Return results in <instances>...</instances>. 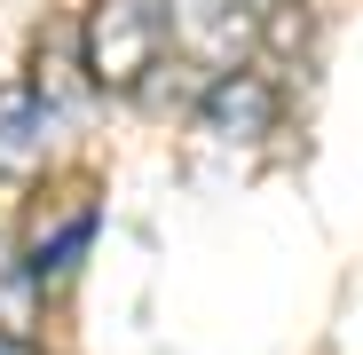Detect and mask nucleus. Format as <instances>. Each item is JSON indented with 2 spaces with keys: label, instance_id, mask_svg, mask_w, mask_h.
<instances>
[{
  "label": "nucleus",
  "instance_id": "nucleus-1",
  "mask_svg": "<svg viewBox=\"0 0 363 355\" xmlns=\"http://www.w3.org/2000/svg\"><path fill=\"white\" fill-rule=\"evenodd\" d=\"M166 55V0H87L79 16V72L87 87L135 95Z\"/></svg>",
  "mask_w": 363,
  "mask_h": 355
},
{
  "label": "nucleus",
  "instance_id": "nucleus-2",
  "mask_svg": "<svg viewBox=\"0 0 363 355\" xmlns=\"http://www.w3.org/2000/svg\"><path fill=\"white\" fill-rule=\"evenodd\" d=\"M261 24H269V0H166V40L198 72L245 64L261 47Z\"/></svg>",
  "mask_w": 363,
  "mask_h": 355
},
{
  "label": "nucleus",
  "instance_id": "nucleus-3",
  "mask_svg": "<svg viewBox=\"0 0 363 355\" xmlns=\"http://www.w3.org/2000/svg\"><path fill=\"white\" fill-rule=\"evenodd\" d=\"M277 118H284V87L253 64H229L198 87V127L213 142H261V135H277Z\"/></svg>",
  "mask_w": 363,
  "mask_h": 355
},
{
  "label": "nucleus",
  "instance_id": "nucleus-4",
  "mask_svg": "<svg viewBox=\"0 0 363 355\" xmlns=\"http://www.w3.org/2000/svg\"><path fill=\"white\" fill-rule=\"evenodd\" d=\"M55 158V111L32 79L0 87V182H40Z\"/></svg>",
  "mask_w": 363,
  "mask_h": 355
},
{
  "label": "nucleus",
  "instance_id": "nucleus-5",
  "mask_svg": "<svg viewBox=\"0 0 363 355\" xmlns=\"http://www.w3.org/2000/svg\"><path fill=\"white\" fill-rule=\"evenodd\" d=\"M95 229H103V205H95V198H72V213L55 221V229H40L32 245H24V269H32L40 284H64V276H72V269L87 261Z\"/></svg>",
  "mask_w": 363,
  "mask_h": 355
},
{
  "label": "nucleus",
  "instance_id": "nucleus-6",
  "mask_svg": "<svg viewBox=\"0 0 363 355\" xmlns=\"http://www.w3.org/2000/svg\"><path fill=\"white\" fill-rule=\"evenodd\" d=\"M40 276L24 269V253L0 245V332H16V339H40Z\"/></svg>",
  "mask_w": 363,
  "mask_h": 355
},
{
  "label": "nucleus",
  "instance_id": "nucleus-7",
  "mask_svg": "<svg viewBox=\"0 0 363 355\" xmlns=\"http://www.w3.org/2000/svg\"><path fill=\"white\" fill-rule=\"evenodd\" d=\"M0 355H40L32 339H16V332H0Z\"/></svg>",
  "mask_w": 363,
  "mask_h": 355
}]
</instances>
